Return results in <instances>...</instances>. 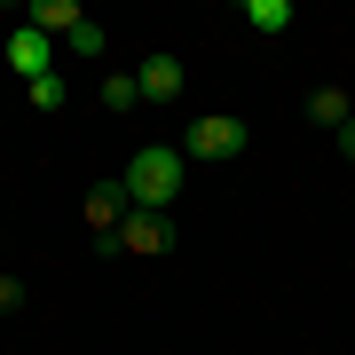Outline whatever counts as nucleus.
Segmentation results:
<instances>
[{
  "label": "nucleus",
  "instance_id": "obj_1",
  "mask_svg": "<svg viewBox=\"0 0 355 355\" xmlns=\"http://www.w3.org/2000/svg\"><path fill=\"white\" fill-rule=\"evenodd\" d=\"M182 174H190V158H182V142L166 150V142H142V150L127 158V190H135V205H150V214H166V205L182 198Z\"/></svg>",
  "mask_w": 355,
  "mask_h": 355
},
{
  "label": "nucleus",
  "instance_id": "obj_2",
  "mask_svg": "<svg viewBox=\"0 0 355 355\" xmlns=\"http://www.w3.org/2000/svg\"><path fill=\"white\" fill-rule=\"evenodd\" d=\"M245 142H253V127H245L237 111H198L190 135H182V158H214V166H229Z\"/></svg>",
  "mask_w": 355,
  "mask_h": 355
},
{
  "label": "nucleus",
  "instance_id": "obj_3",
  "mask_svg": "<svg viewBox=\"0 0 355 355\" xmlns=\"http://www.w3.org/2000/svg\"><path fill=\"white\" fill-rule=\"evenodd\" d=\"M103 253H127V261H158V253H174V214H150V205H135L127 229H119Z\"/></svg>",
  "mask_w": 355,
  "mask_h": 355
},
{
  "label": "nucleus",
  "instance_id": "obj_4",
  "mask_svg": "<svg viewBox=\"0 0 355 355\" xmlns=\"http://www.w3.org/2000/svg\"><path fill=\"white\" fill-rule=\"evenodd\" d=\"M79 214H87V229H95V245H111L119 229H127V214H135V190L119 174H103L95 190H87V205H79Z\"/></svg>",
  "mask_w": 355,
  "mask_h": 355
},
{
  "label": "nucleus",
  "instance_id": "obj_5",
  "mask_svg": "<svg viewBox=\"0 0 355 355\" xmlns=\"http://www.w3.org/2000/svg\"><path fill=\"white\" fill-rule=\"evenodd\" d=\"M8 71L24 79V87H32V79H48V71H55V40L32 32V24H16V32H8Z\"/></svg>",
  "mask_w": 355,
  "mask_h": 355
},
{
  "label": "nucleus",
  "instance_id": "obj_6",
  "mask_svg": "<svg viewBox=\"0 0 355 355\" xmlns=\"http://www.w3.org/2000/svg\"><path fill=\"white\" fill-rule=\"evenodd\" d=\"M135 79H142V103H182V87H190V79H182V55H166V48L142 55Z\"/></svg>",
  "mask_w": 355,
  "mask_h": 355
},
{
  "label": "nucleus",
  "instance_id": "obj_7",
  "mask_svg": "<svg viewBox=\"0 0 355 355\" xmlns=\"http://www.w3.org/2000/svg\"><path fill=\"white\" fill-rule=\"evenodd\" d=\"M24 24H32V32H48V40H71L79 24H87V8H79V0H32Z\"/></svg>",
  "mask_w": 355,
  "mask_h": 355
},
{
  "label": "nucleus",
  "instance_id": "obj_8",
  "mask_svg": "<svg viewBox=\"0 0 355 355\" xmlns=\"http://www.w3.org/2000/svg\"><path fill=\"white\" fill-rule=\"evenodd\" d=\"M308 119H316L324 135H340L347 119H355V103H347V87H308Z\"/></svg>",
  "mask_w": 355,
  "mask_h": 355
},
{
  "label": "nucleus",
  "instance_id": "obj_9",
  "mask_svg": "<svg viewBox=\"0 0 355 355\" xmlns=\"http://www.w3.org/2000/svg\"><path fill=\"white\" fill-rule=\"evenodd\" d=\"M142 103V79L135 71H103V111H135Z\"/></svg>",
  "mask_w": 355,
  "mask_h": 355
},
{
  "label": "nucleus",
  "instance_id": "obj_10",
  "mask_svg": "<svg viewBox=\"0 0 355 355\" xmlns=\"http://www.w3.org/2000/svg\"><path fill=\"white\" fill-rule=\"evenodd\" d=\"M245 24L253 32H284L292 24V0H245Z\"/></svg>",
  "mask_w": 355,
  "mask_h": 355
},
{
  "label": "nucleus",
  "instance_id": "obj_11",
  "mask_svg": "<svg viewBox=\"0 0 355 355\" xmlns=\"http://www.w3.org/2000/svg\"><path fill=\"white\" fill-rule=\"evenodd\" d=\"M64 71H48V79H32V87H24V103H32V111H64Z\"/></svg>",
  "mask_w": 355,
  "mask_h": 355
},
{
  "label": "nucleus",
  "instance_id": "obj_12",
  "mask_svg": "<svg viewBox=\"0 0 355 355\" xmlns=\"http://www.w3.org/2000/svg\"><path fill=\"white\" fill-rule=\"evenodd\" d=\"M64 48H71V55H87V64H103V24H95V16H87V24H79V32L64 40Z\"/></svg>",
  "mask_w": 355,
  "mask_h": 355
},
{
  "label": "nucleus",
  "instance_id": "obj_13",
  "mask_svg": "<svg viewBox=\"0 0 355 355\" xmlns=\"http://www.w3.org/2000/svg\"><path fill=\"white\" fill-rule=\"evenodd\" d=\"M16 308H24V284H16V277H0V316H16Z\"/></svg>",
  "mask_w": 355,
  "mask_h": 355
},
{
  "label": "nucleus",
  "instance_id": "obj_14",
  "mask_svg": "<svg viewBox=\"0 0 355 355\" xmlns=\"http://www.w3.org/2000/svg\"><path fill=\"white\" fill-rule=\"evenodd\" d=\"M331 142H340V158L355 166V119H347V127H340V135H331Z\"/></svg>",
  "mask_w": 355,
  "mask_h": 355
}]
</instances>
